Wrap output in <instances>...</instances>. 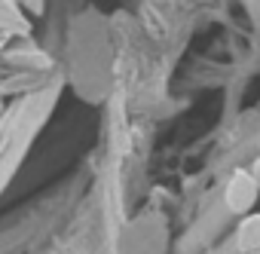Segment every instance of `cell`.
I'll use <instances>...</instances> for the list:
<instances>
[{"mask_svg":"<svg viewBox=\"0 0 260 254\" xmlns=\"http://www.w3.org/2000/svg\"><path fill=\"white\" fill-rule=\"evenodd\" d=\"M55 101H58V83L37 89L34 95L19 101L7 119H0V193L7 190V184L19 172V166L28 156L37 132L43 129L46 116L52 113Z\"/></svg>","mask_w":260,"mask_h":254,"instance_id":"1","label":"cell"},{"mask_svg":"<svg viewBox=\"0 0 260 254\" xmlns=\"http://www.w3.org/2000/svg\"><path fill=\"white\" fill-rule=\"evenodd\" d=\"M257 196H260V190H257L251 172H248V169H236V172L230 175L226 187H223V202H226V208L236 211V214H251V208L257 205Z\"/></svg>","mask_w":260,"mask_h":254,"instance_id":"2","label":"cell"},{"mask_svg":"<svg viewBox=\"0 0 260 254\" xmlns=\"http://www.w3.org/2000/svg\"><path fill=\"white\" fill-rule=\"evenodd\" d=\"M19 7L28 10V13H34V16H40L43 7H46V0H19Z\"/></svg>","mask_w":260,"mask_h":254,"instance_id":"5","label":"cell"},{"mask_svg":"<svg viewBox=\"0 0 260 254\" xmlns=\"http://www.w3.org/2000/svg\"><path fill=\"white\" fill-rule=\"evenodd\" d=\"M0 34L4 37H28L31 22L25 19V10L19 0H0Z\"/></svg>","mask_w":260,"mask_h":254,"instance_id":"3","label":"cell"},{"mask_svg":"<svg viewBox=\"0 0 260 254\" xmlns=\"http://www.w3.org/2000/svg\"><path fill=\"white\" fill-rule=\"evenodd\" d=\"M0 46H4V34H0Z\"/></svg>","mask_w":260,"mask_h":254,"instance_id":"8","label":"cell"},{"mask_svg":"<svg viewBox=\"0 0 260 254\" xmlns=\"http://www.w3.org/2000/svg\"><path fill=\"white\" fill-rule=\"evenodd\" d=\"M248 172H251V178H254V184H257V190H260V156L251 163V169H248Z\"/></svg>","mask_w":260,"mask_h":254,"instance_id":"6","label":"cell"},{"mask_svg":"<svg viewBox=\"0 0 260 254\" xmlns=\"http://www.w3.org/2000/svg\"><path fill=\"white\" fill-rule=\"evenodd\" d=\"M236 242L242 248V254H260V211L245 214L236 227Z\"/></svg>","mask_w":260,"mask_h":254,"instance_id":"4","label":"cell"},{"mask_svg":"<svg viewBox=\"0 0 260 254\" xmlns=\"http://www.w3.org/2000/svg\"><path fill=\"white\" fill-rule=\"evenodd\" d=\"M0 119H4V92H0Z\"/></svg>","mask_w":260,"mask_h":254,"instance_id":"7","label":"cell"}]
</instances>
